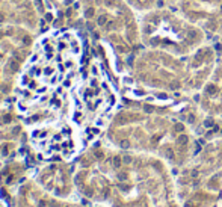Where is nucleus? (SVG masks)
I'll list each match as a JSON object with an SVG mask.
<instances>
[{"label": "nucleus", "mask_w": 222, "mask_h": 207, "mask_svg": "<svg viewBox=\"0 0 222 207\" xmlns=\"http://www.w3.org/2000/svg\"><path fill=\"white\" fill-rule=\"evenodd\" d=\"M14 109L33 151L68 162L100 135L115 97L82 35L56 27L33 39L15 79Z\"/></svg>", "instance_id": "f257e3e1"}, {"label": "nucleus", "mask_w": 222, "mask_h": 207, "mask_svg": "<svg viewBox=\"0 0 222 207\" xmlns=\"http://www.w3.org/2000/svg\"><path fill=\"white\" fill-rule=\"evenodd\" d=\"M0 207H9L8 206V201L5 195H3V190H2V186H0Z\"/></svg>", "instance_id": "f03ea898"}, {"label": "nucleus", "mask_w": 222, "mask_h": 207, "mask_svg": "<svg viewBox=\"0 0 222 207\" xmlns=\"http://www.w3.org/2000/svg\"><path fill=\"white\" fill-rule=\"evenodd\" d=\"M204 126H205V127H213V119H205Z\"/></svg>", "instance_id": "7ed1b4c3"}, {"label": "nucleus", "mask_w": 222, "mask_h": 207, "mask_svg": "<svg viewBox=\"0 0 222 207\" xmlns=\"http://www.w3.org/2000/svg\"><path fill=\"white\" fill-rule=\"evenodd\" d=\"M186 142H187L186 136H180V138H178V144H186Z\"/></svg>", "instance_id": "20e7f679"}, {"label": "nucleus", "mask_w": 222, "mask_h": 207, "mask_svg": "<svg viewBox=\"0 0 222 207\" xmlns=\"http://www.w3.org/2000/svg\"><path fill=\"white\" fill-rule=\"evenodd\" d=\"M113 163H115V166H116V168H118V166H120V165H121V159H120V157H115V160H113Z\"/></svg>", "instance_id": "39448f33"}, {"label": "nucleus", "mask_w": 222, "mask_h": 207, "mask_svg": "<svg viewBox=\"0 0 222 207\" xmlns=\"http://www.w3.org/2000/svg\"><path fill=\"white\" fill-rule=\"evenodd\" d=\"M183 129H184V127L181 126V124H177V126H175V130L177 132H183Z\"/></svg>", "instance_id": "423d86ee"}, {"label": "nucleus", "mask_w": 222, "mask_h": 207, "mask_svg": "<svg viewBox=\"0 0 222 207\" xmlns=\"http://www.w3.org/2000/svg\"><path fill=\"white\" fill-rule=\"evenodd\" d=\"M124 162H125V163H130V162H131V159H130L129 156H127V157H124Z\"/></svg>", "instance_id": "0eeeda50"}, {"label": "nucleus", "mask_w": 222, "mask_h": 207, "mask_svg": "<svg viewBox=\"0 0 222 207\" xmlns=\"http://www.w3.org/2000/svg\"><path fill=\"white\" fill-rule=\"evenodd\" d=\"M184 207H195V206L192 204V202H186V204H184Z\"/></svg>", "instance_id": "6e6552de"}]
</instances>
